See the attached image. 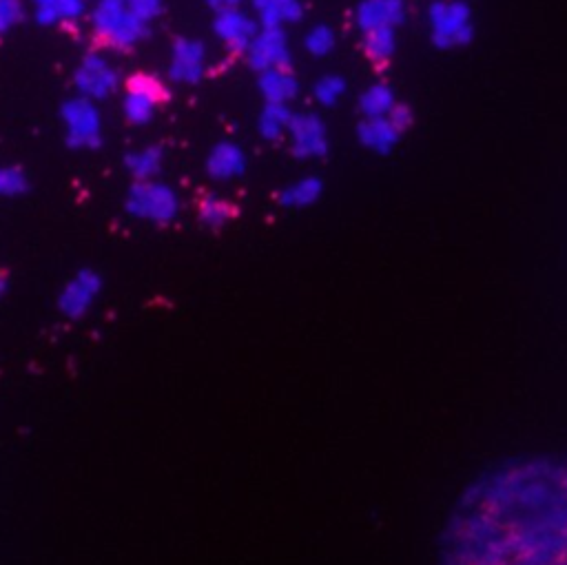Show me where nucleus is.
<instances>
[{
    "label": "nucleus",
    "instance_id": "obj_1",
    "mask_svg": "<svg viewBox=\"0 0 567 565\" xmlns=\"http://www.w3.org/2000/svg\"><path fill=\"white\" fill-rule=\"evenodd\" d=\"M439 565H567V455H525L461 492L439 537Z\"/></svg>",
    "mask_w": 567,
    "mask_h": 565
},
{
    "label": "nucleus",
    "instance_id": "obj_2",
    "mask_svg": "<svg viewBox=\"0 0 567 565\" xmlns=\"http://www.w3.org/2000/svg\"><path fill=\"white\" fill-rule=\"evenodd\" d=\"M428 23L432 32V43L441 49L459 47L470 43L472 38V16L463 3L439 0L428 9Z\"/></svg>",
    "mask_w": 567,
    "mask_h": 565
},
{
    "label": "nucleus",
    "instance_id": "obj_3",
    "mask_svg": "<svg viewBox=\"0 0 567 565\" xmlns=\"http://www.w3.org/2000/svg\"><path fill=\"white\" fill-rule=\"evenodd\" d=\"M125 96L129 102L127 113L142 107L147 118L153 109H162L173 98L167 82L158 74H151V71H136V74H131L125 80Z\"/></svg>",
    "mask_w": 567,
    "mask_h": 565
},
{
    "label": "nucleus",
    "instance_id": "obj_4",
    "mask_svg": "<svg viewBox=\"0 0 567 565\" xmlns=\"http://www.w3.org/2000/svg\"><path fill=\"white\" fill-rule=\"evenodd\" d=\"M288 131L293 136V156L297 158H319L328 151L326 131L322 120L315 113H293L288 122Z\"/></svg>",
    "mask_w": 567,
    "mask_h": 565
},
{
    "label": "nucleus",
    "instance_id": "obj_5",
    "mask_svg": "<svg viewBox=\"0 0 567 565\" xmlns=\"http://www.w3.org/2000/svg\"><path fill=\"white\" fill-rule=\"evenodd\" d=\"M355 18L362 32L381 27L395 29V25L406 20V3L404 0H362Z\"/></svg>",
    "mask_w": 567,
    "mask_h": 565
},
{
    "label": "nucleus",
    "instance_id": "obj_6",
    "mask_svg": "<svg viewBox=\"0 0 567 565\" xmlns=\"http://www.w3.org/2000/svg\"><path fill=\"white\" fill-rule=\"evenodd\" d=\"M253 65L260 71L268 69H291L286 36L282 29H266L253 45Z\"/></svg>",
    "mask_w": 567,
    "mask_h": 565
},
{
    "label": "nucleus",
    "instance_id": "obj_7",
    "mask_svg": "<svg viewBox=\"0 0 567 565\" xmlns=\"http://www.w3.org/2000/svg\"><path fill=\"white\" fill-rule=\"evenodd\" d=\"M357 136L364 147L373 149L377 153H388L399 142L401 133L390 125L388 118H377V120L359 122Z\"/></svg>",
    "mask_w": 567,
    "mask_h": 565
},
{
    "label": "nucleus",
    "instance_id": "obj_8",
    "mask_svg": "<svg viewBox=\"0 0 567 565\" xmlns=\"http://www.w3.org/2000/svg\"><path fill=\"white\" fill-rule=\"evenodd\" d=\"M260 87L268 100V105H286L288 100L297 96V80L293 78L291 69H268L262 74Z\"/></svg>",
    "mask_w": 567,
    "mask_h": 565
},
{
    "label": "nucleus",
    "instance_id": "obj_9",
    "mask_svg": "<svg viewBox=\"0 0 567 565\" xmlns=\"http://www.w3.org/2000/svg\"><path fill=\"white\" fill-rule=\"evenodd\" d=\"M266 29H280L282 23H297L304 16L302 0H257Z\"/></svg>",
    "mask_w": 567,
    "mask_h": 565
},
{
    "label": "nucleus",
    "instance_id": "obj_10",
    "mask_svg": "<svg viewBox=\"0 0 567 565\" xmlns=\"http://www.w3.org/2000/svg\"><path fill=\"white\" fill-rule=\"evenodd\" d=\"M364 56L370 60V63L377 67H384L390 63V58L395 54V29L390 27H381V29H370V32H364Z\"/></svg>",
    "mask_w": 567,
    "mask_h": 565
},
{
    "label": "nucleus",
    "instance_id": "obj_11",
    "mask_svg": "<svg viewBox=\"0 0 567 565\" xmlns=\"http://www.w3.org/2000/svg\"><path fill=\"white\" fill-rule=\"evenodd\" d=\"M397 100L386 85H373L364 91V96L359 98V111H362L364 120H377V118H388V113L393 111Z\"/></svg>",
    "mask_w": 567,
    "mask_h": 565
},
{
    "label": "nucleus",
    "instance_id": "obj_12",
    "mask_svg": "<svg viewBox=\"0 0 567 565\" xmlns=\"http://www.w3.org/2000/svg\"><path fill=\"white\" fill-rule=\"evenodd\" d=\"M322 191H324V182L315 176H308L300 182H295L293 187L284 189L280 200L284 207H306V204L315 202L319 195H322Z\"/></svg>",
    "mask_w": 567,
    "mask_h": 565
},
{
    "label": "nucleus",
    "instance_id": "obj_13",
    "mask_svg": "<svg viewBox=\"0 0 567 565\" xmlns=\"http://www.w3.org/2000/svg\"><path fill=\"white\" fill-rule=\"evenodd\" d=\"M291 116L293 113L288 111L286 105H268L262 113V133L266 138L282 136V131H288Z\"/></svg>",
    "mask_w": 567,
    "mask_h": 565
},
{
    "label": "nucleus",
    "instance_id": "obj_14",
    "mask_svg": "<svg viewBox=\"0 0 567 565\" xmlns=\"http://www.w3.org/2000/svg\"><path fill=\"white\" fill-rule=\"evenodd\" d=\"M233 215H235L233 204L226 202V200H218V198L204 200L202 207H200V218L211 226L226 224L233 218Z\"/></svg>",
    "mask_w": 567,
    "mask_h": 565
},
{
    "label": "nucleus",
    "instance_id": "obj_15",
    "mask_svg": "<svg viewBox=\"0 0 567 565\" xmlns=\"http://www.w3.org/2000/svg\"><path fill=\"white\" fill-rule=\"evenodd\" d=\"M346 82L339 76H324L315 85V98L317 102H322L326 107H333L335 102L344 96Z\"/></svg>",
    "mask_w": 567,
    "mask_h": 565
},
{
    "label": "nucleus",
    "instance_id": "obj_16",
    "mask_svg": "<svg viewBox=\"0 0 567 565\" xmlns=\"http://www.w3.org/2000/svg\"><path fill=\"white\" fill-rule=\"evenodd\" d=\"M333 47H335V34L331 27L319 25L306 36V49L311 51L313 56H326Z\"/></svg>",
    "mask_w": 567,
    "mask_h": 565
},
{
    "label": "nucleus",
    "instance_id": "obj_17",
    "mask_svg": "<svg viewBox=\"0 0 567 565\" xmlns=\"http://www.w3.org/2000/svg\"><path fill=\"white\" fill-rule=\"evenodd\" d=\"M224 34L229 36L231 40H235L237 45H246L251 40V34H253V27L249 20H244L242 16H231L229 20L224 23Z\"/></svg>",
    "mask_w": 567,
    "mask_h": 565
},
{
    "label": "nucleus",
    "instance_id": "obj_18",
    "mask_svg": "<svg viewBox=\"0 0 567 565\" xmlns=\"http://www.w3.org/2000/svg\"><path fill=\"white\" fill-rule=\"evenodd\" d=\"M388 122L393 125L399 133H404L410 125H412V111L408 105H401V102H397V105L393 107V111L388 113Z\"/></svg>",
    "mask_w": 567,
    "mask_h": 565
}]
</instances>
